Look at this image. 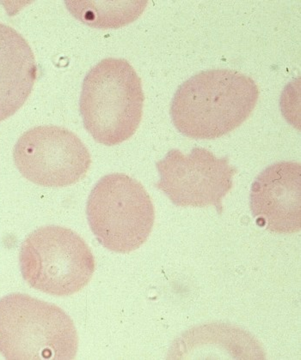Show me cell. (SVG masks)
Returning a JSON list of instances; mask_svg holds the SVG:
<instances>
[{"label": "cell", "instance_id": "obj_6", "mask_svg": "<svg viewBox=\"0 0 301 360\" xmlns=\"http://www.w3.org/2000/svg\"><path fill=\"white\" fill-rule=\"evenodd\" d=\"M16 167L29 181L66 187L83 179L91 155L79 136L63 127L44 125L23 133L14 147Z\"/></svg>", "mask_w": 301, "mask_h": 360}, {"label": "cell", "instance_id": "obj_2", "mask_svg": "<svg viewBox=\"0 0 301 360\" xmlns=\"http://www.w3.org/2000/svg\"><path fill=\"white\" fill-rule=\"evenodd\" d=\"M144 101L142 79L129 62L123 58H104L85 78L80 115L94 140L115 146L138 130Z\"/></svg>", "mask_w": 301, "mask_h": 360}, {"label": "cell", "instance_id": "obj_8", "mask_svg": "<svg viewBox=\"0 0 301 360\" xmlns=\"http://www.w3.org/2000/svg\"><path fill=\"white\" fill-rule=\"evenodd\" d=\"M251 209L258 224L277 233L301 229V166L273 164L258 176L251 191Z\"/></svg>", "mask_w": 301, "mask_h": 360}, {"label": "cell", "instance_id": "obj_1", "mask_svg": "<svg viewBox=\"0 0 301 360\" xmlns=\"http://www.w3.org/2000/svg\"><path fill=\"white\" fill-rule=\"evenodd\" d=\"M258 97L255 81L238 70H205L176 92L171 105L172 122L188 138L216 139L249 118Z\"/></svg>", "mask_w": 301, "mask_h": 360}, {"label": "cell", "instance_id": "obj_5", "mask_svg": "<svg viewBox=\"0 0 301 360\" xmlns=\"http://www.w3.org/2000/svg\"><path fill=\"white\" fill-rule=\"evenodd\" d=\"M19 264L31 288L59 297L82 290L95 271V258L83 238L56 226L38 229L25 238Z\"/></svg>", "mask_w": 301, "mask_h": 360}, {"label": "cell", "instance_id": "obj_4", "mask_svg": "<svg viewBox=\"0 0 301 360\" xmlns=\"http://www.w3.org/2000/svg\"><path fill=\"white\" fill-rule=\"evenodd\" d=\"M86 214L97 240L118 253L139 249L149 237L155 221L149 194L142 184L123 174L104 176L97 183Z\"/></svg>", "mask_w": 301, "mask_h": 360}, {"label": "cell", "instance_id": "obj_7", "mask_svg": "<svg viewBox=\"0 0 301 360\" xmlns=\"http://www.w3.org/2000/svg\"><path fill=\"white\" fill-rule=\"evenodd\" d=\"M156 167L160 175L156 187L175 205L214 206L222 213L223 198L232 189L236 174L228 158H217L203 148H195L189 155L171 150Z\"/></svg>", "mask_w": 301, "mask_h": 360}, {"label": "cell", "instance_id": "obj_10", "mask_svg": "<svg viewBox=\"0 0 301 360\" xmlns=\"http://www.w3.org/2000/svg\"><path fill=\"white\" fill-rule=\"evenodd\" d=\"M147 1H66L71 13L85 25L117 29L136 20Z\"/></svg>", "mask_w": 301, "mask_h": 360}, {"label": "cell", "instance_id": "obj_3", "mask_svg": "<svg viewBox=\"0 0 301 360\" xmlns=\"http://www.w3.org/2000/svg\"><path fill=\"white\" fill-rule=\"evenodd\" d=\"M79 338L60 307L22 293L0 300V354L8 360H71Z\"/></svg>", "mask_w": 301, "mask_h": 360}, {"label": "cell", "instance_id": "obj_9", "mask_svg": "<svg viewBox=\"0 0 301 360\" xmlns=\"http://www.w3.org/2000/svg\"><path fill=\"white\" fill-rule=\"evenodd\" d=\"M37 66L22 34L0 22V122L15 115L28 100Z\"/></svg>", "mask_w": 301, "mask_h": 360}]
</instances>
